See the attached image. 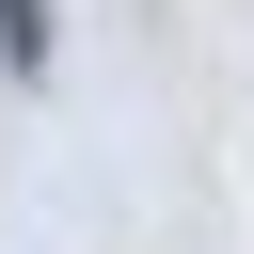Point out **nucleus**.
Listing matches in <instances>:
<instances>
[{
  "label": "nucleus",
  "instance_id": "1",
  "mask_svg": "<svg viewBox=\"0 0 254 254\" xmlns=\"http://www.w3.org/2000/svg\"><path fill=\"white\" fill-rule=\"evenodd\" d=\"M0 64H16V79H48V0H0Z\"/></svg>",
  "mask_w": 254,
  "mask_h": 254
}]
</instances>
